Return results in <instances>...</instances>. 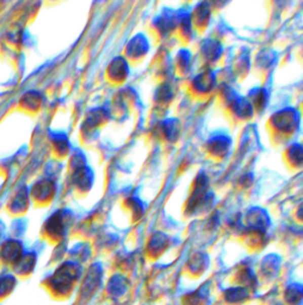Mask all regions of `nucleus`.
<instances>
[{"label": "nucleus", "mask_w": 303, "mask_h": 305, "mask_svg": "<svg viewBox=\"0 0 303 305\" xmlns=\"http://www.w3.org/2000/svg\"><path fill=\"white\" fill-rule=\"evenodd\" d=\"M247 297V293L244 289H234L228 290L227 292V299L230 301H240L244 300Z\"/></svg>", "instance_id": "7ed1b4c3"}, {"label": "nucleus", "mask_w": 303, "mask_h": 305, "mask_svg": "<svg viewBox=\"0 0 303 305\" xmlns=\"http://www.w3.org/2000/svg\"><path fill=\"white\" fill-rule=\"evenodd\" d=\"M287 297L289 301H299L303 298V290L301 286H290L287 290Z\"/></svg>", "instance_id": "f03ea898"}, {"label": "nucleus", "mask_w": 303, "mask_h": 305, "mask_svg": "<svg viewBox=\"0 0 303 305\" xmlns=\"http://www.w3.org/2000/svg\"><path fill=\"white\" fill-rule=\"evenodd\" d=\"M275 123L279 125V128L283 129V130H292V128L296 125V116L292 112L281 111L276 116Z\"/></svg>", "instance_id": "f257e3e1"}]
</instances>
